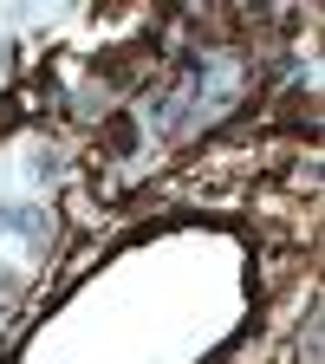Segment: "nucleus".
Here are the masks:
<instances>
[{"label":"nucleus","mask_w":325,"mask_h":364,"mask_svg":"<svg viewBox=\"0 0 325 364\" xmlns=\"http://www.w3.org/2000/svg\"><path fill=\"white\" fill-rule=\"evenodd\" d=\"M14 235H20V241H26V247H39V241H46V235H53V221H46V215H39V208H26V202H20V228H14Z\"/></svg>","instance_id":"obj_1"},{"label":"nucleus","mask_w":325,"mask_h":364,"mask_svg":"<svg viewBox=\"0 0 325 364\" xmlns=\"http://www.w3.org/2000/svg\"><path fill=\"white\" fill-rule=\"evenodd\" d=\"M26 182H39V189H46V182H59V156L53 150H33L26 156Z\"/></svg>","instance_id":"obj_2"},{"label":"nucleus","mask_w":325,"mask_h":364,"mask_svg":"<svg viewBox=\"0 0 325 364\" xmlns=\"http://www.w3.org/2000/svg\"><path fill=\"white\" fill-rule=\"evenodd\" d=\"M14 228H20V202L0 196V235H14Z\"/></svg>","instance_id":"obj_3"}]
</instances>
